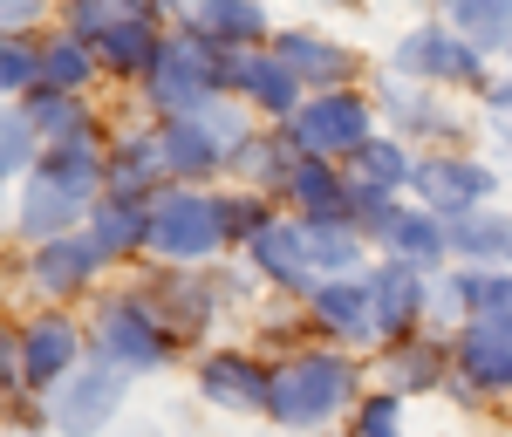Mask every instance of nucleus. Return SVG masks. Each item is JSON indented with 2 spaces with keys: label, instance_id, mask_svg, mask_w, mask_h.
<instances>
[{
  "label": "nucleus",
  "instance_id": "obj_18",
  "mask_svg": "<svg viewBox=\"0 0 512 437\" xmlns=\"http://www.w3.org/2000/svg\"><path fill=\"white\" fill-rule=\"evenodd\" d=\"M144 301L158 308V321L178 335V342H192V335H205L212 315H219V274L192 280L185 267H171V274H158L151 287H144Z\"/></svg>",
  "mask_w": 512,
  "mask_h": 437
},
{
  "label": "nucleus",
  "instance_id": "obj_28",
  "mask_svg": "<svg viewBox=\"0 0 512 437\" xmlns=\"http://www.w3.org/2000/svg\"><path fill=\"white\" fill-rule=\"evenodd\" d=\"M233 171L246 178V192H267V199H274V192H287V185H294L301 151H294L280 130H253V137L233 151Z\"/></svg>",
  "mask_w": 512,
  "mask_h": 437
},
{
  "label": "nucleus",
  "instance_id": "obj_32",
  "mask_svg": "<svg viewBox=\"0 0 512 437\" xmlns=\"http://www.w3.org/2000/svg\"><path fill=\"white\" fill-rule=\"evenodd\" d=\"M383 246H390V260H410V267H424V274H431L437 260L451 253V226H444L437 212L417 205V212H396V226L383 233Z\"/></svg>",
  "mask_w": 512,
  "mask_h": 437
},
{
  "label": "nucleus",
  "instance_id": "obj_30",
  "mask_svg": "<svg viewBox=\"0 0 512 437\" xmlns=\"http://www.w3.org/2000/svg\"><path fill=\"white\" fill-rule=\"evenodd\" d=\"M410 178H417V158H410V144L403 137H369L362 151L349 158V185L355 192H410Z\"/></svg>",
  "mask_w": 512,
  "mask_h": 437
},
{
  "label": "nucleus",
  "instance_id": "obj_25",
  "mask_svg": "<svg viewBox=\"0 0 512 437\" xmlns=\"http://www.w3.org/2000/svg\"><path fill=\"white\" fill-rule=\"evenodd\" d=\"M239 96H246L260 117H280V123H287L294 110H301V103H308V96H301V76L280 62L274 48H253V55H239Z\"/></svg>",
  "mask_w": 512,
  "mask_h": 437
},
{
  "label": "nucleus",
  "instance_id": "obj_38",
  "mask_svg": "<svg viewBox=\"0 0 512 437\" xmlns=\"http://www.w3.org/2000/svg\"><path fill=\"white\" fill-rule=\"evenodd\" d=\"M21 110H28V123L41 130V144H62V137H82V130H89V110H82V96L28 89V96H21Z\"/></svg>",
  "mask_w": 512,
  "mask_h": 437
},
{
  "label": "nucleus",
  "instance_id": "obj_40",
  "mask_svg": "<svg viewBox=\"0 0 512 437\" xmlns=\"http://www.w3.org/2000/svg\"><path fill=\"white\" fill-rule=\"evenodd\" d=\"M0 89L21 103L28 89H41V41L35 35H7L0 41Z\"/></svg>",
  "mask_w": 512,
  "mask_h": 437
},
{
  "label": "nucleus",
  "instance_id": "obj_26",
  "mask_svg": "<svg viewBox=\"0 0 512 437\" xmlns=\"http://www.w3.org/2000/svg\"><path fill=\"white\" fill-rule=\"evenodd\" d=\"M89 239L103 246V260H130L151 253V199H103L89 205Z\"/></svg>",
  "mask_w": 512,
  "mask_h": 437
},
{
  "label": "nucleus",
  "instance_id": "obj_45",
  "mask_svg": "<svg viewBox=\"0 0 512 437\" xmlns=\"http://www.w3.org/2000/svg\"><path fill=\"white\" fill-rule=\"evenodd\" d=\"M506 62H512V48H506Z\"/></svg>",
  "mask_w": 512,
  "mask_h": 437
},
{
  "label": "nucleus",
  "instance_id": "obj_23",
  "mask_svg": "<svg viewBox=\"0 0 512 437\" xmlns=\"http://www.w3.org/2000/svg\"><path fill=\"white\" fill-rule=\"evenodd\" d=\"M41 178H55L62 192H76L82 205H96L103 192H110V151L96 144V130L62 137V144H48V151H41Z\"/></svg>",
  "mask_w": 512,
  "mask_h": 437
},
{
  "label": "nucleus",
  "instance_id": "obj_1",
  "mask_svg": "<svg viewBox=\"0 0 512 437\" xmlns=\"http://www.w3.org/2000/svg\"><path fill=\"white\" fill-rule=\"evenodd\" d=\"M355 390H362V369H355V356H335V349H308V356L280 362L274 369V390H267V417H274L280 431L308 437L321 431L328 417H342V410H355Z\"/></svg>",
  "mask_w": 512,
  "mask_h": 437
},
{
  "label": "nucleus",
  "instance_id": "obj_10",
  "mask_svg": "<svg viewBox=\"0 0 512 437\" xmlns=\"http://www.w3.org/2000/svg\"><path fill=\"white\" fill-rule=\"evenodd\" d=\"M451 362H458L451 397H506L512 390V321H465L458 342H451Z\"/></svg>",
  "mask_w": 512,
  "mask_h": 437
},
{
  "label": "nucleus",
  "instance_id": "obj_2",
  "mask_svg": "<svg viewBox=\"0 0 512 437\" xmlns=\"http://www.w3.org/2000/svg\"><path fill=\"white\" fill-rule=\"evenodd\" d=\"M89 349H96V362H117L123 376H151V369H164V362L178 356V335L158 321V308L137 287H123V294H103L96 301Z\"/></svg>",
  "mask_w": 512,
  "mask_h": 437
},
{
  "label": "nucleus",
  "instance_id": "obj_43",
  "mask_svg": "<svg viewBox=\"0 0 512 437\" xmlns=\"http://www.w3.org/2000/svg\"><path fill=\"white\" fill-rule=\"evenodd\" d=\"M485 117H492V130H499V144L512 151V76L485 82Z\"/></svg>",
  "mask_w": 512,
  "mask_h": 437
},
{
  "label": "nucleus",
  "instance_id": "obj_42",
  "mask_svg": "<svg viewBox=\"0 0 512 437\" xmlns=\"http://www.w3.org/2000/svg\"><path fill=\"white\" fill-rule=\"evenodd\" d=\"M349 417H355V437H403V397L396 390H369Z\"/></svg>",
  "mask_w": 512,
  "mask_h": 437
},
{
  "label": "nucleus",
  "instance_id": "obj_4",
  "mask_svg": "<svg viewBox=\"0 0 512 437\" xmlns=\"http://www.w3.org/2000/svg\"><path fill=\"white\" fill-rule=\"evenodd\" d=\"M280 137H287L301 158H342V164H349L355 151L376 137V96H362V89L308 96L294 117L280 123Z\"/></svg>",
  "mask_w": 512,
  "mask_h": 437
},
{
  "label": "nucleus",
  "instance_id": "obj_41",
  "mask_svg": "<svg viewBox=\"0 0 512 437\" xmlns=\"http://www.w3.org/2000/svg\"><path fill=\"white\" fill-rule=\"evenodd\" d=\"M123 14H137V7H130V0H62V28H69V35H82L89 48L110 35Z\"/></svg>",
  "mask_w": 512,
  "mask_h": 437
},
{
  "label": "nucleus",
  "instance_id": "obj_37",
  "mask_svg": "<svg viewBox=\"0 0 512 437\" xmlns=\"http://www.w3.org/2000/svg\"><path fill=\"white\" fill-rule=\"evenodd\" d=\"M41 151H48V144H41V130L28 123V110L14 103V110L0 117V178H14V185H28V178L41 171Z\"/></svg>",
  "mask_w": 512,
  "mask_h": 437
},
{
  "label": "nucleus",
  "instance_id": "obj_16",
  "mask_svg": "<svg viewBox=\"0 0 512 437\" xmlns=\"http://www.w3.org/2000/svg\"><path fill=\"white\" fill-rule=\"evenodd\" d=\"M103 267H110V260H103V246L89 239V226L48 239V246L28 253V280H35L48 301H76V294H89V280L103 274Z\"/></svg>",
  "mask_w": 512,
  "mask_h": 437
},
{
  "label": "nucleus",
  "instance_id": "obj_12",
  "mask_svg": "<svg viewBox=\"0 0 512 437\" xmlns=\"http://www.w3.org/2000/svg\"><path fill=\"white\" fill-rule=\"evenodd\" d=\"M376 117H390V137H437V144H451L458 137V117L444 110L431 96V82L403 76V69H383L376 76Z\"/></svg>",
  "mask_w": 512,
  "mask_h": 437
},
{
  "label": "nucleus",
  "instance_id": "obj_34",
  "mask_svg": "<svg viewBox=\"0 0 512 437\" xmlns=\"http://www.w3.org/2000/svg\"><path fill=\"white\" fill-rule=\"evenodd\" d=\"M451 253H458L465 267H506L512 260V219H499V212H465V219H451Z\"/></svg>",
  "mask_w": 512,
  "mask_h": 437
},
{
  "label": "nucleus",
  "instance_id": "obj_22",
  "mask_svg": "<svg viewBox=\"0 0 512 437\" xmlns=\"http://www.w3.org/2000/svg\"><path fill=\"white\" fill-rule=\"evenodd\" d=\"M383 376H390V390L403 397H424V390H451L458 383V362H451V349L444 342H431V335H403V342H383Z\"/></svg>",
  "mask_w": 512,
  "mask_h": 437
},
{
  "label": "nucleus",
  "instance_id": "obj_21",
  "mask_svg": "<svg viewBox=\"0 0 512 437\" xmlns=\"http://www.w3.org/2000/svg\"><path fill=\"white\" fill-rule=\"evenodd\" d=\"M369 294H376L383 342H403V335H417V321H424L431 280H424V267H410V260H383V267L369 274Z\"/></svg>",
  "mask_w": 512,
  "mask_h": 437
},
{
  "label": "nucleus",
  "instance_id": "obj_33",
  "mask_svg": "<svg viewBox=\"0 0 512 437\" xmlns=\"http://www.w3.org/2000/svg\"><path fill=\"white\" fill-rule=\"evenodd\" d=\"M444 21L472 41L478 55H506L512 48V0H444Z\"/></svg>",
  "mask_w": 512,
  "mask_h": 437
},
{
  "label": "nucleus",
  "instance_id": "obj_35",
  "mask_svg": "<svg viewBox=\"0 0 512 437\" xmlns=\"http://www.w3.org/2000/svg\"><path fill=\"white\" fill-rule=\"evenodd\" d=\"M96 69H103L96 48H89L82 35H69V28H62L55 41H41V89H55V96H82Z\"/></svg>",
  "mask_w": 512,
  "mask_h": 437
},
{
  "label": "nucleus",
  "instance_id": "obj_44",
  "mask_svg": "<svg viewBox=\"0 0 512 437\" xmlns=\"http://www.w3.org/2000/svg\"><path fill=\"white\" fill-rule=\"evenodd\" d=\"M41 0H0V21H7V35H21V28H35Z\"/></svg>",
  "mask_w": 512,
  "mask_h": 437
},
{
  "label": "nucleus",
  "instance_id": "obj_5",
  "mask_svg": "<svg viewBox=\"0 0 512 437\" xmlns=\"http://www.w3.org/2000/svg\"><path fill=\"white\" fill-rule=\"evenodd\" d=\"M144 96H151V110H164V117H185V110L219 103L226 96V48H212V41L178 28V35L164 41L158 69L144 76Z\"/></svg>",
  "mask_w": 512,
  "mask_h": 437
},
{
  "label": "nucleus",
  "instance_id": "obj_20",
  "mask_svg": "<svg viewBox=\"0 0 512 437\" xmlns=\"http://www.w3.org/2000/svg\"><path fill=\"white\" fill-rule=\"evenodd\" d=\"M267 390H274V369H260L246 349H212L198 362V397L219 410H267Z\"/></svg>",
  "mask_w": 512,
  "mask_h": 437
},
{
  "label": "nucleus",
  "instance_id": "obj_15",
  "mask_svg": "<svg viewBox=\"0 0 512 437\" xmlns=\"http://www.w3.org/2000/svg\"><path fill=\"white\" fill-rule=\"evenodd\" d=\"M253 274L274 280L280 294H315L321 287V267H315V246H308V219H274L267 233L246 246Z\"/></svg>",
  "mask_w": 512,
  "mask_h": 437
},
{
  "label": "nucleus",
  "instance_id": "obj_27",
  "mask_svg": "<svg viewBox=\"0 0 512 437\" xmlns=\"http://www.w3.org/2000/svg\"><path fill=\"white\" fill-rule=\"evenodd\" d=\"M164 41L171 35H158V21H144V14H123L110 35L96 41V62L110 69V76H151L158 69V55H164Z\"/></svg>",
  "mask_w": 512,
  "mask_h": 437
},
{
  "label": "nucleus",
  "instance_id": "obj_6",
  "mask_svg": "<svg viewBox=\"0 0 512 437\" xmlns=\"http://www.w3.org/2000/svg\"><path fill=\"white\" fill-rule=\"evenodd\" d=\"M219 246H233V239H226V219H219V199H212V192H198V185H164L158 199H151V253H158V260L198 267V260H212Z\"/></svg>",
  "mask_w": 512,
  "mask_h": 437
},
{
  "label": "nucleus",
  "instance_id": "obj_29",
  "mask_svg": "<svg viewBox=\"0 0 512 437\" xmlns=\"http://www.w3.org/2000/svg\"><path fill=\"white\" fill-rule=\"evenodd\" d=\"M444 301L465 321H512V274L506 267H458L444 280Z\"/></svg>",
  "mask_w": 512,
  "mask_h": 437
},
{
  "label": "nucleus",
  "instance_id": "obj_31",
  "mask_svg": "<svg viewBox=\"0 0 512 437\" xmlns=\"http://www.w3.org/2000/svg\"><path fill=\"white\" fill-rule=\"evenodd\" d=\"M287 199L301 205V219H349V171H335L328 158H301Z\"/></svg>",
  "mask_w": 512,
  "mask_h": 437
},
{
  "label": "nucleus",
  "instance_id": "obj_9",
  "mask_svg": "<svg viewBox=\"0 0 512 437\" xmlns=\"http://www.w3.org/2000/svg\"><path fill=\"white\" fill-rule=\"evenodd\" d=\"M410 192H417L424 212H437V219H465V212H478V205L499 192V171L478 164V158H458V151H437V158H417Z\"/></svg>",
  "mask_w": 512,
  "mask_h": 437
},
{
  "label": "nucleus",
  "instance_id": "obj_13",
  "mask_svg": "<svg viewBox=\"0 0 512 437\" xmlns=\"http://www.w3.org/2000/svg\"><path fill=\"white\" fill-rule=\"evenodd\" d=\"M185 35L212 41L226 55H253V48H274V21L260 0H185Z\"/></svg>",
  "mask_w": 512,
  "mask_h": 437
},
{
  "label": "nucleus",
  "instance_id": "obj_3",
  "mask_svg": "<svg viewBox=\"0 0 512 437\" xmlns=\"http://www.w3.org/2000/svg\"><path fill=\"white\" fill-rule=\"evenodd\" d=\"M158 137H164V164H171V178L198 185V178H212V171H233V151L253 137V123L239 117V110H226V96H219V103H205V110L164 117Z\"/></svg>",
  "mask_w": 512,
  "mask_h": 437
},
{
  "label": "nucleus",
  "instance_id": "obj_8",
  "mask_svg": "<svg viewBox=\"0 0 512 437\" xmlns=\"http://www.w3.org/2000/svg\"><path fill=\"white\" fill-rule=\"evenodd\" d=\"M130 376H123L117 362H89V369H76L62 390H48V431H62V437H96L110 417L123 410V390Z\"/></svg>",
  "mask_w": 512,
  "mask_h": 437
},
{
  "label": "nucleus",
  "instance_id": "obj_36",
  "mask_svg": "<svg viewBox=\"0 0 512 437\" xmlns=\"http://www.w3.org/2000/svg\"><path fill=\"white\" fill-rule=\"evenodd\" d=\"M308 246H315L321 280L362 274V226L355 219H308Z\"/></svg>",
  "mask_w": 512,
  "mask_h": 437
},
{
  "label": "nucleus",
  "instance_id": "obj_11",
  "mask_svg": "<svg viewBox=\"0 0 512 437\" xmlns=\"http://www.w3.org/2000/svg\"><path fill=\"white\" fill-rule=\"evenodd\" d=\"M21 335V390H62L82 362V328L69 315H35V321H14Z\"/></svg>",
  "mask_w": 512,
  "mask_h": 437
},
{
  "label": "nucleus",
  "instance_id": "obj_17",
  "mask_svg": "<svg viewBox=\"0 0 512 437\" xmlns=\"http://www.w3.org/2000/svg\"><path fill=\"white\" fill-rule=\"evenodd\" d=\"M274 55L301 76V89L308 96H328V89H355V76H362V62H355L342 41L328 35H308V28H280L274 35Z\"/></svg>",
  "mask_w": 512,
  "mask_h": 437
},
{
  "label": "nucleus",
  "instance_id": "obj_7",
  "mask_svg": "<svg viewBox=\"0 0 512 437\" xmlns=\"http://www.w3.org/2000/svg\"><path fill=\"white\" fill-rule=\"evenodd\" d=\"M390 69L431 82V89H472V82H485V55H478L451 21H431V28H410V35L396 41Z\"/></svg>",
  "mask_w": 512,
  "mask_h": 437
},
{
  "label": "nucleus",
  "instance_id": "obj_24",
  "mask_svg": "<svg viewBox=\"0 0 512 437\" xmlns=\"http://www.w3.org/2000/svg\"><path fill=\"white\" fill-rule=\"evenodd\" d=\"M171 164H164V137L158 130H130L110 144V199H158Z\"/></svg>",
  "mask_w": 512,
  "mask_h": 437
},
{
  "label": "nucleus",
  "instance_id": "obj_14",
  "mask_svg": "<svg viewBox=\"0 0 512 437\" xmlns=\"http://www.w3.org/2000/svg\"><path fill=\"white\" fill-rule=\"evenodd\" d=\"M308 315L321 321V335H335V342H349V349H376V342H383V321H376L369 274L321 280L315 294H308Z\"/></svg>",
  "mask_w": 512,
  "mask_h": 437
},
{
  "label": "nucleus",
  "instance_id": "obj_39",
  "mask_svg": "<svg viewBox=\"0 0 512 437\" xmlns=\"http://www.w3.org/2000/svg\"><path fill=\"white\" fill-rule=\"evenodd\" d=\"M219 219H226V239L253 246V239L274 226V199L267 192H219Z\"/></svg>",
  "mask_w": 512,
  "mask_h": 437
},
{
  "label": "nucleus",
  "instance_id": "obj_19",
  "mask_svg": "<svg viewBox=\"0 0 512 437\" xmlns=\"http://www.w3.org/2000/svg\"><path fill=\"white\" fill-rule=\"evenodd\" d=\"M89 226V205L76 199V192H62L55 178H28L21 192H14V233L21 239H35V246H48V239H62V233H82Z\"/></svg>",
  "mask_w": 512,
  "mask_h": 437
}]
</instances>
